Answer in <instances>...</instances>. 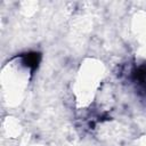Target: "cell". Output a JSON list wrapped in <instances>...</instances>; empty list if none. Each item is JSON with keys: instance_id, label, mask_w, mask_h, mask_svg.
<instances>
[{"instance_id": "1", "label": "cell", "mask_w": 146, "mask_h": 146, "mask_svg": "<svg viewBox=\"0 0 146 146\" xmlns=\"http://www.w3.org/2000/svg\"><path fill=\"white\" fill-rule=\"evenodd\" d=\"M38 63L36 55H24L10 59L1 71V91L8 105H17L27 87Z\"/></svg>"}, {"instance_id": "4", "label": "cell", "mask_w": 146, "mask_h": 146, "mask_svg": "<svg viewBox=\"0 0 146 146\" xmlns=\"http://www.w3.org/2000/svg\"><path fill=\"white\" fill-rule=\"evenodd\" d=\"M2 131L8 138H15L21 135L22 125L15 117H7L2 124Z\"/></svg>"}, {"instance_id": "5", "label": "cell", "mask_w": 146, "mask_h": 146, "mask_svg": "<svg viewBox=\"0 0 146 146\" xmlns=\"http://www.w3.org/2000/svg\"><path fill=\"white\" fill-rule=\"evenodd\" d=\"M32 146H46V145H41V144H34V145H32Z\"/></svg>"}, {"instance_id": "2", "label": "cell", "mask_w": 146, "mask_h": 146, "mask_svg": "<svg viewBox=\"0 0 146 146\" xmlns=\"http://www.w3.org/2000/svg\"><path fill=\"white\" fill-rule=\"evenodd\" d=\"M105 65L96 58L84 59L75 74L72 92L79 107H88L94 103L105 79Z\"/></svg>"}, {"instance_id": "3", "label": "cell", "mask_w": 146, "mask_h": 146, "mask_svg": "<svg viewBox=\"0 0 146 146\" xmlns=\"http://www.w3.org/2000/svg\"><path fill=\"white\" fill-rule=\"evenodd\" d=\"M131 32L138 56L146 60V14L139 13L133 17Z\"/></svg>"}]
</instances>
